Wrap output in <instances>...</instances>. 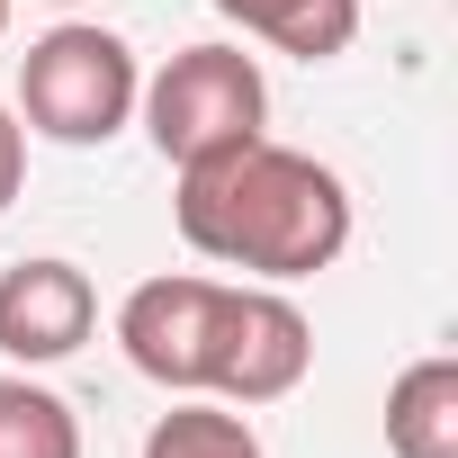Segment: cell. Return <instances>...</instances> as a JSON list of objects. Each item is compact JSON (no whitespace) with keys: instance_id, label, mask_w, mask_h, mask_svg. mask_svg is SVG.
Listing matches in <instances>:
<instances>
[{"instance_id":"obj_1","label":"cell","mask_w":458,"mask_h":458,"mask_svg":"<svg viewBox=\"0 0 458 458\" xmlns=\"http://www.w3.org/2000/svg\"><path fill=\"white\" fill-rule=\"evenodd\" d=\"M180 243L198 261H225V270H252L270 288L288 279H315L351 252V189L333 162L297 153V144H234V153H207L180 171Z\"/></svg>"},{"instance_id":"obj_2","label":"cell","mask_w":458,"mask_h":458,"mask_svg":"<svg viewBox=\"0 0 458 458\" xmlns=\"http://www.w3.org/2000/svg\"><path fill=\"white\" fill-rule=\"evenodd\" d=\"M135 90H144L135 46L117 28H90V19H64L19 55V126L46 144H72V153L108 144L135 117Z\"/></svg>"},{"instance_id":"obj_3","label":"cell","mask_w":458,"mask_h":458,"mask_svg":"<svg viewBox=\"0 0 458 458\" xmlns=\"http://www.w3.org/2000/svg\"><path fill=\"white\" fill-rule=\"evenodd\" d=\"M135 108H144L153 153H162L171 171H189V162L234 153V144H252V135L270 126V81H261V64H252L243 46H180V55L135 90Z\"/></svg>"},{"instance_id":"obj_4","label":"cell","mask_w":458,"mask_h":458,"mask_svg":"<svg viewBox=\"0 0 458 458\" xmlns=\"http://www.w3.org/2000/svg\"><path fill=\"white\" fill-rule=\"evenodd\" d=\"M315 369V324L279 288H225L216 342H207V395L216 404H279Z\"/></svg>"},{"instance_id":"obj_5","label":"cell","mask_w":458,"mask_h":458,"mask_svg":"<svg viewBox=\"0 0 458 458\" xmlns=\"http://www.w3.org/2000/svg\"><path fill=\"white\" fill-rule=\"evenodd\" d=\"M216 297L225 279L198 270H162L117 306V342L135 360V377L171 386V395H207V342H216Z\"/></svg>"},{"instance_id":"obj_6","label":"cell","mask_w":458,"mask_h":458,"mask_svg":"<svg viewBox=\"0 0 458 458\" xmlns=\"http://www.w3.org/2000/svg\"><path fill=\"white\" fill-rule=\"evenodd\" d=\"M99 333V288L72 261H10L0 270V360L19 369H55Z\"/></svg>"},{"instance_id":"obj_7","label":"cell","mask_w":458,"mask_h":458,"mask_svg":"<svg viewBox=\"0 0 458 458\" xmlns=\"http://www.w3.org/2000/svg\"><path fill=\"white\" fill-rule=\"evenodd\" d=\"M386 449L395 458H458V360L422 351L386 386Z\"/></svg>"},{"instance_id":"obj_8","label":"cell","mask_w":458,"mask_h":458,"mask_svg":"<svg viewBox=\"0 0 458 458\" xmlns=\"http://www.w3.org/2000/svg\"><path fill=\"white\" fill-rule=\"evenodd\" d=\"M216 19H234L243 37H261L297 64H333L360 37V0H216Z\"/></svg>"},{"instance_id":"obj_9","label":"cell","mask_w":458,"mask_h":458,"mask_svg":"<svg viewBox=\"0 0 458 458\" xmlns=\"http://www.w3.org/2000/svg\"><path fill=\"white\" fill-rule=\"evenodd\" d=\"M0 458H81V413L37 377H0Z\"/></svg>"},{"instance_id":"obj_10","label":"cell","mask_w":458,"mask_h":458,"mask_svg":"<svg viewBox=\"0 0 458 458\" xmlns=\"http://www.w3.org/2000/svg\"><path fill=\"white\" fill-rule=\"evenodd\" d=\"M144 458H270L261 431L234 413V404H171L153 431H144Z\"/></svg>"},{"instance_id":"obj_11","label":"cell","mask_w":458,"mask_h":458,"mask_svg":"<svg viewBox=\"0 0 458 458\" xmlns=\"http://www.w3.org/2000/svg\"><path fill=\"white\" fill-rule=\"evenodd\" d=\"M19 189H28V126L0 108V216L19 207Z\"/></svg>"},{"instance_id":"obj_12","label":"cell","mask_w":458,"mask_h":458,"mask_svg":"<svg viewBox=\"0 0 458 458\" xmlns=\"http://www.w3.org/2000/svg\"><path fill=\"white\" fill-rule=\"evenodd\" d=\"M0 37H10V0H0Z\"/></svg>"},{"instance_id":"obj_13","label":"cell","mask_w":458,"mask_h":458,"mask_svg":"<svg viewBox=\"0 0 458 458\" xmlns=\"http://www.w3.org/2000/svg\"><path fill=\"white\" fill-rule=\"evenodd\" d=\"M46 10H72V0H46Z\"/></svg>"}]
</instances>
